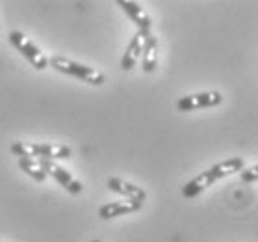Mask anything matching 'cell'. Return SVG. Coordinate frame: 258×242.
<instances>
[{
	"mask_svg": "<svg viewBox=\"0 0 258 242\" xmlns=\"http://www.w3.org/2000/svg\"><path fill=\"white\" fill-rule=\"evenodd\" d=\"M108 188L119 196H124L126 200H134V201H140V203H143L147 198V192L143 188L128 183V181H123V179H119V177L108 179Z\"/></svg>",
	"mask_w": 258,
	"mask_h": 242,
	"instance_id": "9",
	"label": "cell"
},
{
	"mask_svg": "<svg viewBox=\"0 0 258 242\" xmlns=\"http://www.w3.org/2000/svg\"><path fill=\"white\" fill-rule=\"evenodd\" d=\"M19 168H21V170H23L26 175H30V177L34 179V181H37V183H43V181L48 177L47 173L41 170V166L37 164V160L19 159Z\"/></svg>",
	"mask_w": 258,
	"mask_h": 242,
	"instance_id": "13",
	"label": "cell"
},
{
	"mask_svg": "<svg viewBox=\"0 0 258 242\" xmlns=\"http://www.w3.org/2000/svg\"><path fill=\"white\" fill-rule=\"evenodd\" d=\"M221 93L219 91H205V93L197 95H188V97H182L176 103V108L180 112H191V110H199V108H210L221 105Z\"/></svg>",
	"mask_w": 258,
	"mask_h": 242,
	"instance_id": "5",
	"label": "cell"
},
{
	"mask_svg": "<svg viewBox=\"0 0 258 242\" xmlns=\"http://www.w3.org/2000/svg\"><path fill=\"white\" fill-rule=\"evenodd\" d=\"M141 56H143V71L153 73L156 69V64H158V39L153 34L145 39Z\"/></svg>",
	"mask_w": 258,
	"mask_h": 242,
	"instance_id": "11",
	"label": "cell"
},
{
	"mask_svg": "<svg viewBox=\"0 0 258 242\" xmlns=\"http://www.w3.org/2000/svg\"><path fill=\"white\" fill-rule=\"evenodd\" d=\"M240 177L243 183H254V181H258V166H252L249 170H243Z\"/></svg>",
	"mask_w": 258,
	"mask_h": 242,
	"instance_id": "14",
	"label": "cell"
},
{
	"mask_svg": "<svg viewBox=\"0 0 258 242\" xmlns=\"http://www.w3.org/2000/svg\"><path fill=\"white\" fill-rule=\"evenodd\" d=\"M91 242H100V240H91Z\"/></svg>",
	"mask_w": 258,
	"mask_h": 242,
	"instance_id": "15",
	"label": "cell"
},
{
	"mask_svg": "<svg viewBox=\"0 0 258 242\" xmlns=\"http://www.w3.org/2000/svg\"><path fill=\"white\" fill-rule=\"evenodd\" d=\"M37 164L41 166V170L45 171L47 175H50L56 183H59V186H63L69 194H80V192H82V183H80L78 179L73 177L65 168H61L59 164H56L54 160L37 159Z\"/></svg>",
	"mask_w": 258,
	"mask_h": 242,
	"instance_id": "4",
	"label": "cell"
},
{
	"mask_svg": "<svg viewBox=\"0 0 258 242\" xmlns=\"http://www.w3.org/2000/svg\"><path fill=\"white\" fill-rule=\"evenodd\" d=\"M12 153L17 155L19 159H69L71 149L63 143H32V142H15L12 143Z\"/></svg>",
	"mask_w": 258,
	"mask_h": 242,
	"instance_id": "1",
	"label": "cell"
},
{
	"mask_svg": "<svg viewBox=\"0 0 258 242\" xmlns=\"http://www.w3.org/2000/svg\"><path fill=\"white\" fill-rule=\"evenodd\" d=\"M10 43H12V47L15 49L17 53H21L24 58L28 60L30 65L35 67L37 71H43V69L48 67V58L45 56V53H41L39 47H37L34 41H30L23 32H17V30L10 32Z\"/></svg>",
	"mask_w": 258,
	"mask_h": 242,
	"instance_id": "3",
	"label": "cell"
},
{
	"mask_svg": "<svg viewBox=\"0 0 258 242\" xmlns=\"http://www.w3.org/2000/svg\"><path fill=\"white\" fill-rule=\"evenodd\" d=\"M117 6L123 8L124 13L128 15L136 24H138V28L140 32L143 34H151V26H153V21L151 17L143 12V8L140 4H136V2H130V0H117Z\"/></svg>",
	"mask_w": 258,
	"mask_h": 242,
	"instance_id": "8",
	"label": "cell"
},
{
	"mask_svg": "<svg viewBox=\"0 0 258 242\" xmlns=\"http://www.w3.org/2000/svg\"><path fill=\"white\" fill-rule=\"evenodd\" d=\"M48 65L54 67L56 71L63 73V75L77 77L80 80H84V82L93 84V86H102L106 82L104 73H100L99 69L88 67V65L78 64V62H73V60L63 58V56H52V58H48Z\"/></svg>",
	"mask_w": 258,
	"mask_h": 242,
	"instance_id": "2",
	"label": "cell"
},
{
	"mask_svg": "<svg viewBox=\"0 0 258 242\" xmlns=\"http://www.w3.org/2000/svg\"><path fill=\"white\" fill-rule=\"evenodd\" d=\"M210 170L217 177V181H219V179L227 177V175H232L236 171L243 170V159H229V160H225V162H219V164L212 166Z\"/></svg>",
	"mask_w": 258,
	"mask_h": 242,
	"instance_id": "12",
	"label": "cell"
},
{
	"mask_svg": "<svg viewBox=\"0 0 258 242\" xmlns=\"http://www.w3.org/2000/svg\"><path fill=\"white\" fill-rule=\"evenodd\" d=\"M216 181H217V177L212 173V170H206L205 173H201V175H197L195 179H191V181L182 188V196H184V198H195V196H199L203 190L212 186Z\"/></svg>",
	"mask_w": 258,
	"mask_h": 242,
	"instance_id": "10",
	"label": "cell"
},
{
	"mask_svg": "<svg viewBox=\"0 0 258 242\" xmlns=\"http://www.w3.org/2000/svg\"><path fill=\"white\" fill-rule=\"evenodd\" d=\"M141 205L140 201L134 200H126V201H112V203H106L99 209V216L102 220H112L117 218V216H123V214H130L140 211Z\"/></svg>",
	"mask_w": 258,
	"mask_h": 242,
	"instance_id": "6",
	"label": "cell"
},
{
	"mask_svg": "<svg viewBox=\"0 0 258 242\" xmlns=\"http://www.w3.org/2000/svg\"><path fill=\"white\" fill-rule=\"evenodd\" d=\"M149 36H151V34H143V32H140V30H138V34H134L132 41L128 43V47H126V51H124L123 60H121V67H123L124 71H130L132 67H136L141 53H143L145 39Z\"/></svg>",
	"mask_w": 258,
	"mask_h": 242,
	"instance_id": "7",
	"label": "cell"
}]
</instances>
